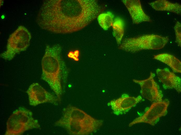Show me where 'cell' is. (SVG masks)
<instances>
[{
  "mask_svg": "<svg viewBox=\"0 0 181 135\" xmlns=\"http://www.w3.org/2000/svg\"><path fill=\"white\" fill-rule=\"evenodd\" d=\"M103 121L94 118L82 110L68 105L63 110L61 117L55 125L64 128L72 135H86L96 131Z\"/></svg>",
  "mask_w": 181,
  "mask_h": 135,
  "instance_id": "obj_3",
  "label": "cell"
},
{
  "mask_svg": "<svg viewBox=\"0 0 181 135\" xmlns=\"http://www.w3.org/2000/svg\"><path fill=\"white\" fill-rule=\"evenodd\" d=\"M169 104V101L166 100L154 102L143 115L135 119L129 126L141 123L154 126L159 118L166 114Z\"/></svg>",
  "mask_w": 181,
  "mask_h": 135,
  "instance_id": "obj_7",
  "label": "cell"
},
{
  "mask_svg": "<svg viewBox=\"0 0 181 135\" xmlns=\"http://www.w3.org/2000/svg\"><path fill=\"white\" fill-rule=\"evenodd\" d=\"M157 76L165 89H174L178 93L181 91V80L179 77L167 68L158 69Z\"/></svg>",
  "mask_w": 181,
  "mask_h": 135,
  "instance_id": "obj_11",
  "label": "cell"
},
{
  "mask_svg": "<svg viewBox=\"0 0 181 135\" xmlns=\"http://www.w3.org/2000/svg\"><path fill=\"white\" fill-rule=\"evenodd\" d=\"M155 74L152 72L150 73L147 79L138 80L133 79V82L138 84L141 87L140 93L142 96L151 102L162 101V96L158 86L155 81Z\"/></svg>",
  "mask_w": 181,
  "mask_h": 135,
  "instance_id": "obj_9",
  "label": "cell"
},
{
  "mask_svg": "<svg viewBox=\"0 0 181 135\" xmlns=\"http://www.w3.org/2000/svg\"><path fill=\"white\" fill-rule=\"evenodd\" d=\"M143 100L140 96L137 97L124 95L109 103L113 113L118 115L125 113Z\"/></svg>",
  "mask_w": 181,
  "mask_h": 135,
  "instance_id": "obj_10",
  "label": "cell"
},
{
  "mask_svg": "<svg viewBox=\"0 0 181 135\" xmlns=\"http://www.w3.org/2000/svg\"><path fill=\"white\" fill-rule=\"evenodd\" d=\"M101 91L102 93L105 94L107 93V90L104 87H102L101 88Z\"/></svg>",
  "mask_w": 181,
  "mask_h": 135,
  "instance_id": "obj_18",
  "label": "cell"
},
{
  "mask_svg": "<svg viewBox=\"0 0 181 135\" xmlns=\"http://www.w3.org/2000/svg\"><path fill=\"white\" fill-rule=\"evenodd\" d=\"M29 103L35 106L40 104L49 103L56 105L59 100L57 97L45 90L37 83L30 85L27 90Z\"/></svg>",
  "mask_w": 181,
  "mask_h": 135,
  "instance_id": "obj_8",
  "label": "cell"
},
{
  "mask_svg": "<svg viewBox=\"0 0 181 135\" xmlns=\"http://www.w3.org/2000/svg\"><path fill=\"white\" fill-rule=\"evenodd\" d=\"M122 2L128 11L134 24L152 22L150 17L143 10L140 0H123Z\"/></svg>",
  "mask_w": 181,
  "mask_h": 135,
  "instance_id": "obj_12",
  "label": "cell"
},
{
  "mask_svg": "<svg viewBox=\"0 0 181 135\" xmlns=\"http://www.w3.org/2000/svg\"><path fill=\"white\" fill-rule=\"evenodd\" d=\"M114 16L110 12L100 13L97 17L98 23L104 30H107L112 26L114 21Z\"/></svg>",
  "mask_w": 181,
  "mask_h": 135,
  "instance_id": "obj_16",
  "label": "cell"
},
{
  "mask_svg": "<svg viewBox=\"0 0 181 135\" xmlns=\"http://www.w3.org/2000/svg\"><path fill=\"white\" fill-rule=\"evenodd\" d=\"M31 38L28 30L23 26H19L9 36L6 50L1 54V57L5 60H12L17 54L26 50Z\"/></svg>",
  "mask_w": 181,
  "mask_h": 135,
  "instance_id": "obj_6",
  "label": "cell"
},
{
  "mask_svg": "<svg viewBox=\"0 0 181 135\" xmlns=\"http://www.w3.org/2000/svg\"><path fill=\"white\" fill-rule=\"evenodd\" d=\"M5 135H20L34 129H39L38 120L33 117L30 110L20 107L13 112L7 123Z\"/></svg>",
  "mask_w": 181,
  "mask_h": 135,
  "instance_id": "obj_5",
  "label": "cell"
},
{
  "mask_svg": "<svg viewBox=\"0 0 181 135\" xmlns=\"http://www.w3.org/2000/svg\"><path fill=\"white\" fill-rule=\"evenodd\" d=\"M169 40L167 36L154 34L143 35L124 38L119 48L131 53L144 50L160 49L165 46Z\"/></svg>",
  "mask_w": 181,
  "mask_h": 135,
  "instance_id": "obj_4",
  "label": "cell"
},
{
  "mask_svg": "<svg viewBox=\"0 0 181 135\" xmlns=\"http://www.w3.org/2000/svg\"><path fill=\"white\" fill-rule=\"evenodd\" d=\"M124 23L122 18L117 17L114 19L112 25L113 34L118 44L121 43L124 36Z\"/></svg>",
  "mask_w": 181,
  "mask_h": 135,
  "instance_id": "obj_15",
  "label": "cell"
},
{
  "mask_svg": "<svg viewBox=\"0 0 181 135\" xmlns=\"http://www.w3.org/2000/svg\"><path fill=\"white\" fill-rule=\"evenodd\" d=\"M176 42L180 47L181 46V24L179 21L176 23L174 28Z\"/></svg>",
  "mask_w": 181,
  "mask_h": 135,
  "instance_id": "obj_17",
  "label": "cell"
},
{
  "mask_svg": "<svg viewBox=\"0 0 181 135\" xmlns=\"http://www.w3.org/2000/svg\"><path fill=\"white\" fill-rule=\"evenodd\" d=\"M61 51L59 44L47 45L41 61V79L48 83L59 102L62 95V84H66L68 73Z\"/></svg>",
  "mask_w": 181,
  "mask_h": 135,
  "instance_id": "obj_2",
  "label": "cell"
},
{
  "mask_svg": "<svg viewBox=\"0 0 181 135\" xmlns=\"http://www.w3.org/2000/svg\"><path fill=\"white\" fill-rule=\"evenodd\" d=\"M104 10L95 0L44 1L36 17L42 29L56 33H68L83 29Z\"/></svg>",
  "mask_w": 181,
  "mask_h": 135,
  "instance_id": "obj_1",
  "label": "cell"
},
{
  "mask_svg": "<svg viewBox=\"0 0 181 135\" xmlns=\"http://www.w3.org/2000/svg\"><path fill=\"white\" fill-rule=\"evenodd\" d=\"M154 9L157 11L170 12L177 15H180L181 4L173 3L166 0H157L148 3Z\"/></svg>",
  "mask_w": 181,
  "mask_h": 135,
  "instance_id": "obj_13",
  "label": "cell"
},
{
  "mask_svg": "<svg viewBox=\"0 0 181 135\" xmlns=\"http://www.w3.org/2000/svg\"><path fill=\"white\" fill-rule=\"evenodd\" d=\"M153 58L167 65L174 72L181 73V62L175 56L163 53L154 55Z\"/></svg>",
  "mask_w": 181,
  "mask_h": 135,
  "instance_id": "obj_14",
  "label": "cell"
}]
</instances>
